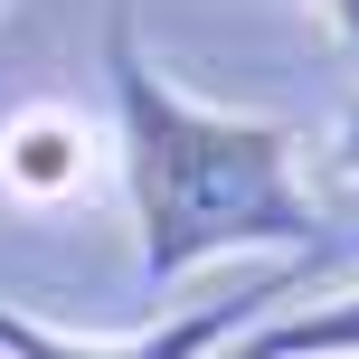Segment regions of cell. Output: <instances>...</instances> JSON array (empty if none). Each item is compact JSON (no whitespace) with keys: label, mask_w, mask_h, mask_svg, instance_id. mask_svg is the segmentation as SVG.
Returning a JSON list of instances; mask_svg holds the SVG:
<instances>
[{"label":"cell","mask_w":359,"mask_h":359,"mask_svg":"<svg viewBox=\"0 0 359 359\" xmlns=\"http://www.w3.org/2000/svg\"><path fill=\"white\" fill-rule=\"evenodd\" d=\"M76 180H86V123H76L67 104L10 114V133H0V189H19V198H67Z\"/></svg>","instance_id":"cell-3"},{"label":"cell","mask_w":359,"mask_h":359,"mask_svg":"<svg viewBox=\"0 0 359 359\" xmlns=\"http://www.w3.org/2000/svg\"><path fill=\"white\" fill-rule=\"evenodd\" d=\"M312 19H322V38L331 48H359V0H303Z\"/></svg>","instance_id":"cell-5"},{"label":"cell","mask_w":359,"mask_h":359,"mask_svg":"<svg viewBox=\"0 0 359 359\" xmlns=\"http://www.w3.org/2000/svg\"><path fill=\"white\" fill-rule=\"evenodd\" d=\"M104 76H114V170H123V208H133V274L151 293L208 265H236V255L322 246V198L303 180L293 123L198 104L142 48L133 10L104 19Z\"/></svg>","instance_id":"cell-1"},{"label":"cell","mask_w":359,"mask_h":359,"mask_svg":"<svg viewBox=\"0 0 359 359\" xmlns=\"http://www.w3.org/2000/svg\"><path fill=\"white\" fill-rule=\"evenodd\" d=\"M227 359H359V284L322 293V303H284L246 331Z\"/></svg>","instance_id":"cell-4"},{"label":"cell","mask_w":359,"mask_h":359,"mask_svg":"<svg viewBox=\"0 0 359 359\" xmlns=\"http://www.w3.org/2000/svg\"><path fill=\"white\" fill-rule=\"evenodd\" d=\"M322 161H331V180H359V104L331 123V151H322Z\"/></svg>","instance_id":"cell-6"},{"label":"cell","mask_w":359,"mask_h":359,"mask_svg":"<svg viewBox=\"0 0 359 359\" xmlns=\"http://www.w3.org/2000/svg\"><path fill=\"white\" fill-rule=\"evenodd\" d=\"M293 284H303V255H274L265 274H246L236 293H208V303H180L161 312L151 331H123V341H76V331L57 322H29V312L0 303V359H217L236 350L265 312L293 303Z\"/></svg>","instance_id":"cell-2"}]
</instances>
